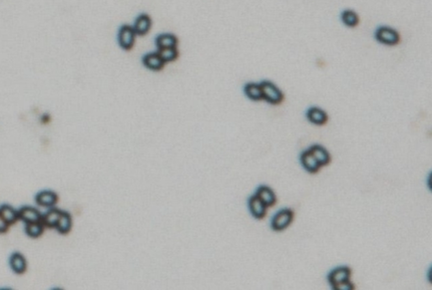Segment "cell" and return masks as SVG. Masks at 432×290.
Instances as JSON below:
<instances>
[{
	"mask_svg": "<svg viewBox=\"0 0 432 290\" xmlns=\"http://www.w3.org/2000/svg\"><path fill=\"white\" fill-rule=\"evenodd\" d=\"M351 273V269L345 265L330 270L327 275V281L329 286L333 290L354 289V285L350 281Z\"/></svg>",
	"mask_w": 432,
	"mask_h": 290,
	"instance_id": "obj_1",
	"label": "cell"
},
{
	"mask_svg": "<svg viewBox=\"0 0 432 290\" xmlns=\"http://www.w3.org/2000/svg\"><path fill=\"white\" fill-rule=\"evenodd\" d=\"M259 85L261 89L262 100H265L267 103L278 106L283 102L284 94L276 84L265 80L261 81Z\"/></svg>",
	"mask_w": 432,
	"mask_h": 290,
	"instance_id": "obj_2",
	"label": "cell"
},
{
	"mask_svg": "<svg viewBox=\"0 0 432 290\" xmlns=\"http://www.w3.org/2000/svg\"><path fill=\"white\" fill-rule=\"evenodd\" d=\"M295 220V211L292 208L285 207L277 211L271 221V228L274 231L281 232L289 228Z\"/></svg>",
	"mask_w": 432,
	"mask_h": 290,
	"instance_id": "obj_3",
	"label": "cell"
},
{
	"mask_svg": "<svg viewBox=\"0 0 432 290\" xmlns=\"http://www.w3.org/2000/svg\"><path fill=\"white\" fill-rule=\"evenodd\" d=\"M374 38L378 43L390 47L400 43V34L396 29L389 26H379L374 32Z\"/></svg>",
	"mask_w": 432,
	"mask_h": 290,
	"instance_id": "obj_4",
	"label": "cell"
},
{
	"mask_svg": "<svg viewBox=\"0 0 432 290\" xmlns=\"http://www.w3.org/2000/svg\"><path fill=\"white\" fill-rule=\"evenodd\" d=\"M136 33L132 26L123 25L118 33V42L122 49L131 50L135 44L136 40Z\"/></svg>",
	"mask_w": 432,
	"mask_h": 290,
	"instance_id": "obj_5",
	"label": "cell"
},
{
	"mask_svg": "<svg viewBox=\"0 0 432 290\" xmlns=\"http://www.w3.org/2000/svg\"><path fill=\"white\" fill-rule=\"evenodd\" d=\"M300 162L303 168L308 174H311V175L318 174L322 168V166L318 163V161L316 160V158L313 156V154L309 152L308 149L301 153Z\"/></svg>",
	"mask_w": 432,
	"mask_h": 290,
	"instance_id": "obj_6",
	"label": "cell"
},
{
	"mask_svg": "<svg viewBox=\"0 0 432 290\" xmlns=\"http://www.w3.org/2000/svg\"><path fill=\"white\" fill-rule=\"evenodd\" d=\"M248 207L252 216L255 218L256 220H262L267 215L268 207L256 195H253L249 198Z\"/></svg>",
	"mask_w": 432,
	"mask_h": 290,
	"instance_id": "obj_7",
	"label": "cell"
},
{
	"mask_svg": "<svg viewBox=\"0 0 432 290\" xmlns=\"http://www.w3.org/2000/svg\"><path fill=\"white\" fill-rule=\"evenodd\" d=\"M305 118L309 123L319 127L324 126L328 122V116L326 112L319 107H310L305 112Z\"/></svg>",
	"mask_w": 432,
	"mask_h": 290,
	"instance_id": "obj_8",
	"label": "cell"
},
{
	"mask_svg": "<svg viewBox=\"0 0 432 290\" xmlns=\"http://www.w3.org/2000/svg\"><path fill=\"white\" fill-rule=\"evenodd\" d=\"M255 195L259 197V200L267 206L268 208L276 206V204L278 202L277 196H276L275 191L273 190V188H271L266 185H260L257 187Z\"/></svg>",
	"mask_w": 432,
	"mask_h": 290,
	"instance_id": "obj_9",
	"label": "cell"
},
{
	"mask_svg": "<svg viewBox=\"0 0 432 290\" xmlns=\"http://www.w3.org/2000/svg\"><path fill=\"white\" fill-rule=\"evenodd\" d=\"M309 152L313 154V156L316 158L318 163L321 166H328L331 162V156L329 152L324 148V146L315 144L309 147Z\"/></svg>",
	"mask_w": 432,
	"mask_h": 290,
	"instance_id": "obj_10",
	"label": "cell"
},
{
	"mask_svg": "<svg viewBox=\"0 0 432 290\" xmlns=\"http://www.w3.org/2000/svg\"><path fill=\"white\" fill-rule=\"evenodd\" d=\"M19 219L25 224H32V223H39L42 222L43 214L34 207H23L18 210Z\"/></svg>",
	"mask_w": 432,
	"mask_h": 290,
	"instance_id": "obj_11",
	"label": "cell"
},
{
	"mask_svg": "<svg viewBox=\"0 0 432 290\" xmlns=\"http://www.w3.org/2000/svg\"><path fill=\"white\" fill-rule=\"evenodd\" d=\"M58 201L57 195L52 190L39 191L35 197V202L38 206L45 207H53Z\"/></svg>",
	"mask_w": 432,
	"mask_h": 290,
	"instance_id": "obj_12",
	"label": "cell"
},
{
	"mask_svg": "<svg viewBox=\"0 0 432 290\" xmlns=\"http://www.w3.org/2000/svg\"><path fill=\"white\" fill-rule=\"evenodd\" d=\"M151 26L152 20L150 16L147 14H141L135 20L133 29L136 35L143 36V35H146L150 31Z\"/></svg>",
	"mask_w": 432,
	"mask_h": 290,
	"instance_id": "obj_13",
	"label": "cell"
},
{
	"mask_svg": "<svg viewBox=\"0 0 432 290\" xmlns=\"http://www.w3.org/2000/svg\"><path fill=\"white\" fill-rule=\"evenodd\" d=\"M143 64L152 71H161L165 66V62L160 57L158 52L146 54L143 57Z\"/></svg>",
	"mask_w": 432,
	"mask_h": 290,
	"instance_id": "obj_14",
	"label": "cell"
},
{
	"mask_svg": "<svg viewBox=\"0 0 432 290\" xmlns=\"http://www.w3.org/2000/svg\"><path fill=\"white\" fill-rule=\"evenodd\" d=\"M9 264L11 270L17 274H22L25 272L27 263L24 256L19 252H14L9 258Z\"/></svg>",
	"mask_w": 432,
	"mask_h": 290,
	"instance_id": "obj_15",
	"label": "cell"
},
{
	"mask_svg": "<svg viewBox=\"0 0 432 290\" xmlns=\"http://www.w3.org/2000/svg\"><path fill=\"white\" fill-rule=\"evenodd\" d=\"M61 211L58 208L55 207H51L47 212H45L42 216V223L44 226L47 228H56L57 223L60 219L61 215Z\"/></svg>",
	"mask_w": 432,
	"mask_h": 290,
	"instance_id": "obj_16",
	"label": "cell"
},
{
	"mask_svg": "<svg viewBox=\"0 0 432 290\" xmlns=\"http://www.w3.org/2000/svg\"><path fill=\"white\" fill-rule=\"evenodd\" d=\"M178 45V39L177 37L170 34V33H164V34H160L157 38H156V46L158 49H163V48H176Z\"/></svg>",
	"mask_w": 432,
	"mask_h": 290,
	"instance_id": "obj_17",
	"label": "cell"
},
{
	"mask_svg": "<svg viewBox=\"0 0 432 290\" xmlns=\"http://www.w3.org/2000/svg\"><path fill=\"white\" fill-rule=\"evenodd\" d=\"M244 93L252 101L258 102L262 100L261 89H260L259 83L251 82V83L246 84V86L244 87Z\"/></svg>",
	"mask_w": 432,
	"mask_h": 290,
	"instance_id": "obj_18",
	"label": "cell"
},
{
	"mask_svg": "<svg viewBox=\"0 0 432 290\" xmlns=\"http://www.w3.org/2000/svg\"><path fill=\"white\" fill-rule=\"evenodd\" d=\"M341 19L346 27H349V28L357 27L361 22L358 14L354 10H351V9L344 10L341 14Z\"/></svg>",
	"mask_w": 432,
	"mask_h": 290,
	"instance_id": "obj_19",
	"label": "cell"
},
{
	"mask_svg": "<svg viewBox=\"0 0 432 290\" xmlns=\"http://www.w3.org/2000/svg\"><path fill=\"white\" fill-rule=\"evenodd\" d=\"M0 214L2 215V218L6 221L8 225L15 224L17 220L19 219L18 211L14 207L8 205H3L0 207Z\"/></svg>",
	"mask_w": 432,
	"mask_h": 290,
	"instance_id": "obj_20",
	"label": "cell"
},
{
	"mask_svg": "<svg viewBox=\"0 0 432 290\" xmlns=\"http://www.w3.org/2000/svg\"><path fill=\"white\" fill-rule=\"evenodd\" d=\"M56 229L61 234H67L72 228V218L69 212L67 211H61L60 219L57 223Z\"/></svg>",
	"mask_w": 432,
	"mask_h": 290,
	"instance_id": "obj_21",
	"label": "cell"
},
{
	"mask_svg": "<svg viewBox=\"0 0 432 290\" xmlns=\"http://www.w3.org/2000/svg\"><path fill=\"white\" fill-rule=\"evenodd\" d=\"M25 232L28 236L36 238L39 237L43 233L44 225L42 222L39 223H32V224H25Z\"/></svg>",
	"mask_w": 432,
	"mask_h": 290,
	"instance_id": "obj_22",
	"label": "cell"
},
{
	"mask_svg": "<svg viewBox=\"0 0 432 290\" xmlns=\"http://www.w3.org/2000/svg\"><path fill=\"white\" fill-rule=\"evenodd\" d=\"M157 52L159 53L160 57L163 59V61L165 63L173 62L179 56V52L177 50V47L176 48L158 49Z\"/></svg>",
	"mask_w": 432,
	"mask_h": 290,
	"instance_id": "obj_23",
	"label": "cell"
},
{
	"mask_svg": "<svg viewBox=\"0 0 432 290\" xmlns=\"http://www.w3.org/2000/svg\"><path fill=\"white\" fill-rule=\"evenodd\" d=\"M9 225L6 223V221L2 218V215L0 214V233H4L7 231Z\"/></svg>",
	"mask_w": 432,
	"mask_h": 290,
	"instance_id": "obj_24",
	"label": "cell"
}]
</instances>
